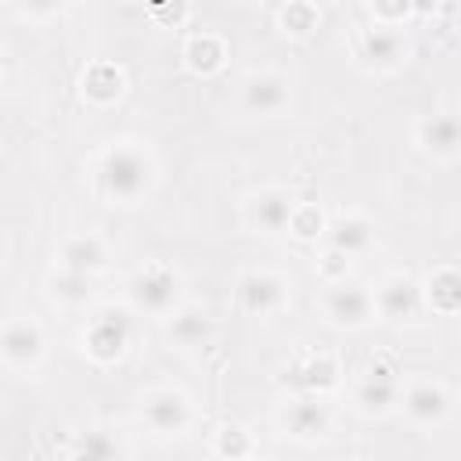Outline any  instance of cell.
I'll list each match as a JSON object with an SVG mask.
<instances>
[{
  "label": "cell",
  "mask_w": 461,
  "mask_h": 461,
  "mask_svg": "<svg viewBox=\"0 0 461 461\" xmlns=\"http://www.w3.org/2000/svg\"><path fill=\"white\" fill-rule=\"evenodd\" d=\"M151 180V166L137 148H112L101 162V187L115 202H133Z\"/></svg>",
  "instance_id": "cell-1"
},
{
  "label": "cell",
  "mask_w": 461,
  "mask_h": 461,
  "mask_svg": "<svg viewBox=\"0 0 461 461\" xmlns=\"http://www.w3.org/2000/svg\"><path fill=\"white\" fill-rule=\"evenodd\" d=\"M126 339H130V317H126L122 310H104V313L94 317V324L86 328V339H83V342H86L90 357L112 360V357L122 353Z\"/></svg>",
  "instance_id": "cell-2"
},
{
  "label": "cell",
  "mask_w": 461,
  "mask_h": 461,
  "mask_svg": "<svg viewBox=\"0 0 461 461\" xmlns=\"http://www.w3.org/2000/svg\"><path fill=\"white\" fill-rule=\"evenodd\" d=\"M130 292H133L137 306H144V310H151V313H162V310H169L173 299H176V277H173L166 267H144V270L133 277Z\"/></svg>",
  "instance_id": "cell-3"
},
{
  "label": "cell",
  "mask_w": 461,
  "mask_h": 461,
  "mask_svg": "<svg viewBox=\"0 0 461 461\" xmlns=\"http://www.w3.org/2000/svg\"><path fill=\"white\" fill-rule=\"evenodd\" d=\"M144 421L162 432V436H173L187 425V400L176 393V389H158L144 400Z\"/></svg>",
  "instance_id": "cell-4"
},
{
  "label": "cell",
  "mask_w": 461,
  "mask_h": 461,
  "mask_svg": "<svg viewBox=\"0 0 461 461\" xmlns=\"http://www.w3.org/2000/svg\"><path fill=\"white\" fill-rule=\"evenodd\" d=\"M238 299L249 313H270L285 303V285L274 274H245L238 285Z\"/></svg>",
  "instance_id": "cell-5"
},
{
  "label": "cell",
  "mask_w": 461,
  "mask_h": 461,
  "mask_svg": "<svg viewBox=\"0 0 461 461\" xmlns=\"http://www.w3.org/2000/svg\"><path fill=\"white\" fill-rule=\"evenodd\" d=\"M371 310H375V299L360 288V285H335L331 292H328V313L339 321V324H364L367 317H371Z\"/></svg>",
  "instance_id": "cell-6"
},
{
  "label": "cell",
  "mask_w": 461,
  "mask_h": 461,
  "mask_svg": "<svg viewBox=\"0 0 461 461\" xmlns=\"http://www.w3.org/2000/svg\"><path fill=\"white\" fill-rule=\"evenodd\" d=\"M375 306H378L385 317H393V321H400V317H414L418 306H421V288H418L411 277H393V281L382 285Z\"/></svg>",
  "instance_id": "cell-7"
},
{
  "label": "cell",
  "mask_w": 461,
  "mask_h": 461,
  "mask_svg": "<svg viewBox=\"0 0 461 461\" xmlns=\"http://www.w3.org/2000/svg\"><path fill=\"white\" fill-rule=\"evenodd\" d=\"M418 137L432 155H457L461 151V119L457 115H429L418 126Z\"/></svg>",
  "instance_id": "cell-8"
},
{
  "label": "cell",
  "mask_w": 461,
  "mask_h": 461,
  "mask_svg": "<svg viewBox=\"0 0 461 461\" xmlns=\"http://www.w3.org/2000/svg\"><path fill=\"white\" fill-rule=\"evenodd\" d=\"M403 411H407L418 425H432V421H439V418L447 414V393H443L439 385H432V382H418V385L407 389Z\"/></svg>",
  "instance_id": "cell-9"
},
{
  "label": "cell",
  "mask_w": 461,
  "mask_h": 461,
  "mask_svg": "<svg viewBox=\"0 0 461 461\" xmlns=\"http://www.w3.org/2000/svg\"><path fill=\"white\" fill-rule=\"evenodd\" d=\"M241 97H245V108L249 112L267 115V112H277L288 101V83L281 76H252L245 83V94Z\"/></svg>",
  "instance_id": "cell-10"
},
{
  "label": "cell",
  "mask_w": 461,
  "mask_h": 461,
  "mask_svg": "<svg viewBox=\"0 0 461 461\" xmlns=\"http://www.w3.org/2000/svg\"><path fill=\"white\" fill-rule=\"evenodd\" d=\"M292 216H295V205H292V198L285 191H263L252 202V223L270 230V234L292 227Z\"/></svg>",
  "instance_id": "cell-11"
},
{
  "label": "cell",
  "mask_w": 461,
  "mask_h": 461,
  "mask_svg": "<svg viewBox=\"0 0 461 461\" xmlns=\"http://www.w3.org/2000/svg\"><path fill=\"white\" fill-rule=\"evenodd\" d=\"M40 353H43V339H40L36 324H29V321L7 324V331H4V357H7V364H32Z\"/></svg>",
  "instance_id": "cell-12"
},
{
  "label": "cell",
  "mask_w": 461,
  "mask_h": 461,
  "mask_svg": "<svg viewBox=\"0 0 461 461\" xmlns=\"http://www.w3.org/2000/svg\"><path fill=\"white\" fill-rule=\"evenodd\" d=\"M61 267H65V270H76V274H90V270L104 267V245H101L94 234L72 238V241H65V249H61Z\"/></svg>",
  "instance_id": "cell-13"
},
{
  "label": "cell",
  "mask_w": 461,
  "mask_h": 461,
  "mask_svg": "<svg viewBox=\"0 0 461 461\" xmlns=\"http://www.w3.org/2000/svg\"><path fill=\"white\" fill-rule=\"evenodd\" d=\"M285 421H288V429L295 432V436H321L324 432V425H328V407L317 400V396H303V400H295L292 407H288V414H285Z\"/></svg>",
  "instance_id": "cell-14"
},
{
  "label": "cell",
  "mask_w": 461,
  "mask_h": 461,
  "mask_svg": "<svg viewBox=\"0 0 461 461\" xmlns=\"http://www.w3.org/2000/svg\"><path fill=\"white\" fill-rule=\"evenodd\" d=\"M360 50H364V58H371L378 65H393L400 58V50H403V36L393 25H375V29L364 32Z\"/></svg>",
  "instance_id": "cell-15"
},
{
  "label": "cell",
  "mask_w": 461,
  "mask_h": 461,
  "mask_svg": "<svg viewBox=\"0 0 461 461\" xmlns=\"http://www.w3.org/2000/svg\"><path fill=\"white\" fill-rule=\"evenodd\" d=\"M367 245H371V223L364 216H339L331 223V249L353 256V252H360Z\"/></svg>",
  "instance_id": "cell-16"
},
{
  "label": "cell",
  "mask_w": 461,
  "mask_h": 461,
  "mask_svg": "<svg viewBox=\"0 0 461 461\" xmlns=\"http://www.w3.org/2000/svg\"><path fill=\"white\" fill-rule=\"evenodd\" d=\"M220 58H223V43H220L216 36H209V32L191 36V43H187V65H191V68L212 72V68L220 65Z\"/></svg>",
  "instance_id": "cell-17"
},
{
  "label": "cell",
  "mask_w": 461,
  "mask_h": 461,
  "mask_svg": "<svg viewBox=\"0 0 461 461\" xmlns=\"http://www.w3.org/2000/svg\"><path fill=\"white\" fill-rule=\"evenodd\" d=\"M429 303L439 310H457L461 306V274L454 270H439L429 281Z\"/></svg>",
  "instance_id": "cell-18"
},
{
  "label": "cell",
  "mask_w": 461,
  "mask_h": 461,
  "mask_svg": "<svg viewBox=\"0 0 461 461\" xmlns=\"http://www.w3.org/2000/svg\"><path fill=\"white\" fill-rule=\"evenodd\" d=\"M393 400H396L393 378H389L385 371H371V378L360 385V403H364L367 411H385Z\"/></svg>",
  "instance_id": "cell-19"
},
{
  "label": "cell",
  "mask_w": 461,
  "mask_h": 461,
  "mask_svg": "<svg viewBox=\"0 0 461 461\" xmlns=\"http://www.w3.org/2000/svg\"><path fill=\"white\" fill-rule=\"evenodd\" d=\"M83 90H86L90 97H97V101H108V97H115V94L122 90V76H119L112 65H94V68L83 76Z\"/></svg>",
  "instance_id": "cell-20"
},
{
  "label": "cell",
  "mask_w": 461,
  "mask_h": 461,
  "mask_svg": "<svg viewBox=\"0 0 461 461\" xmlns=\"http://www.w3.org/2000/svg\"><path fill=\"white\" fill-rule=\"evenodd\" d=\"M169 331H173L184 346H194V342H202V339L209 335V321H205V313H198V310H184V313L173 317Z\"/></svg>",
  "instance_id": "cell-21"
},
{
  "label": "cell",
  "mask_w": 461,
  "mask_h": 461,
  "mask_svg": "<svg viewBox=\"0 0 461 461\" xmlns=\"http://www.w3.org/2000/svg\"><path fill=\"white\" fill-rule=\"evenodd\" d=\"M54 295L65 303H83L90 295V274H76V270H61L54 277Z\"/></svg>",
  "instance_id": "cell-22"
},
{
  "label": "cell",
  "mask_w": 461,
  "mask_h": 461,
  "mask_svg": "<svg viewBox=\"0 0 461 461\" xmlns=\"http://www.w3.org/2000/svg\"><path fill=\"white\" fill-rule=\"evenodd\" d=\"M115 457V443L104 432H86L72 454V461H112Z\"/></svg>",
  "instance_id": "cell-23"
},
{
  "label": "cell",
  "mask_w": 461,
  "mask_h": 461,
  "mask_svg": "<svg viewBox=\"0 0 461 461\" xmlns=\"http://www.w3.org/2000/svg\"><path fill=\"white\" fill-rule=\"evenodd\" d=\"M281 25H285V32L303 36V32H310V29L317 25V11H313L310 4H288V7L281 11Z\"/></svg>",
  "instance_id": "cell-24"
},
{
  "label": "cell",
  "mask_w": 461,
  "mask_h": 461,
  "mask_svg": "<svg viewBox=\"0 0 461 461\" xmlns=\"http://www.w3.org/2000/svg\"><path fill=\"white\" fill-rule=\"evenodd\" d=\"M299 382H303L306 389H324V385L335 382V364H331L328 357H313V360L299 371Z\"/></svg>",
  "instance_id": "cell-25"
},
{
  "label": "cell",
  "mask_w": 461,
  "mask_h": 461,
  "mask_svg": "<svg viewBox=\"0 0 461 461\" xmlns=\"http://www.w3.org/2000/svg\"><path fill=\"white\" fill-rule=\"evenodd\" d=\"M216 450H220L223 457H230V461H241V457L249 454V436H245L241 429L227 425V429H220V436H216Z\"/></svg>",
  "instance_id": "cell-26"
},
{
  "label": "cell",
  "mask_w": 461,
  "mask_h": 461,
  "mask_svg": "<svg viewBox=\"0 0 461 461\" xmlns=\"http://www.w3.org/2000/svg\"><path fill=\"white\" fill-rule=\"evenodd\" d=\"M292 230H295L299 238H313V234L321 230V212H317L313 205L295 209V216H292Z\"/></svg>",
  "instance_id": "cell-27"
}]
</instances>
